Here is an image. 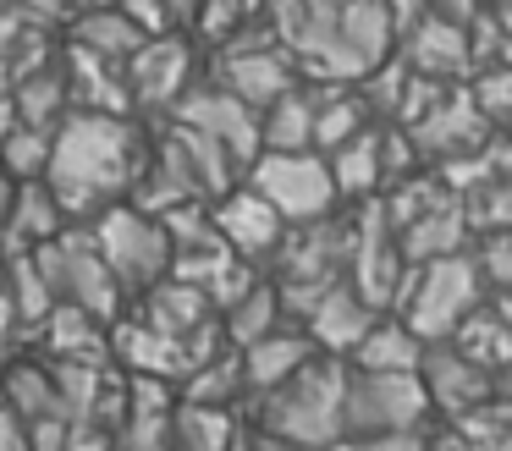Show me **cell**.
Masks as SVG:
<instances>
[{"mask_svg":"<svg viewBox=\"0 0 512 451\" xmlns=\"http://www.w3.org/2000/svg\"><path fill=\"white\" fill-rule=\"evenodd\" d=\"M419 380H424L430 407H441L446 418H463V413H474V407H485L490 396H496V374L468 363L452 341H430V347H424Z\"/></svg>","mask_w":512,"mask_h":451,"instance_id":"obj_17","label":"cell"},{"mask_svg":"<svg viewBox=\"0 0 512 451\" xmlns=\"http://www.w3.org/2000/svg\"><path fill=\"white\" fill-rule=\"evenodd\" d=\"M397 55L413 66L419 77L435 83H463L474 72V44H468V22H452L441 11H424L419 22L397 33Z\"/></svg>","mask_w":512,"mask_h":451,"instance_id":"obj_16","label":"cell"},{"mask_svg":"<svg viewBox=\"0 0 512 451\" xmlns=\"http://www.w3.org/2000/svg\"><path fill=\"white\" fill-rule=\"evenodd\" d=\"M375 314H380V308H369L347 281H336L331 292H325L320 303H314L309 314L298 319V325L309 330V341H314L320 352H331V358H347V352L364 341V330L375 325Z\"/></svg>","mask_w":512,"mask_h":451,"instance_id":"obj_20","label":"cell"},{"mask_svg":"<svg viewBox=\"0 0 512 451\" xmlns=\"http://www.w3.org/2000/svg\"><path fill=\"white\" fill-rule=\"evenodd\" d=\"M259 149H314V83L287 88L259 110Z\"/></svg>","mask_w":512,"mask_h":451,"instance_id":"obj_31","label":"cell"},{"mask_svg":"<svg viewBox=\"0 0 512 451\" xmlns=\"http://www.w3.org/2000/svg\"><path fill=\"white\" fill-rule=\"evenodd\" d=\"M490 132H496V127H490V121L479 116V105L468 99V88H463V83H446V88H441V99H435V105L424 110V116H413V121H408V138H413V149H419V160H424V165L479 149V143H485Z\"/></svg>","mask_w":512,"mask_h":451,"instance_id":"obj_14","label":"cell"},{"mask_svg":"<svg viewBox=\"0 0 512 451\" xmlns=\"http://www.w3.org/2000/svg\"><path fill=\"white\" fill-rule=\"evenodd\" d=\"M6 99H12V116L23 121V127L56 132L61 121L72 116V88H67V66H61V50L50 55L45 66H34V72L17 77V83L6 88Z\"/></svg>","mask_w":512,"mask_h":451,"instance_id":"obj_23","label":"cell"},{"mask_svg":"<svg viewBox=\"0 0 512 451\" xmlns=\"http://www.w3.org/2000/svg\"><path fill=\"white\" fill-rule=\"evenodd\" d=\"M474 264H479L490 292H512V226L474 237Z\"/></svg>","mask_w":512,"mask_h":451,"instance_id":"obj_40","label":"cell"},{"mask_svg":"<svg viewBox=\"0 0 512 451\" xmlns=\"http://www.w3.org/2000/svg\"><path fill=\"white\" fill-rule=\"evenodd\" d=\"M0 165H6L17 182H34V176H45V165H50V132L12 121V127L0 132Z\"/></svg>","mask_w":512,"mask_h":451,"instance_id":"obj_38","label":"cell"},{"mask_svg":"<svg viewBox=\"0 0 512 451\" xmlns=\"http://www.w3.org/2000/svg\"><path fill=\"white\" fill-rule=\"evenodd\" d=\"M193 83H199V44H193V33H155L127 61L133 110H171Z\"/></svg>","mask_w":512,"mask_h":451,"instance_id":"obj_12","label":"cell"},{"mask_svg":"<svg viewBox=\"0 0 512 451\" xmlns=\"http://www.w3.org/2000/svg\"><path fill=\"white\" fill-rule=\"evenodd\" d=\"M237 352H243V385H248V396H265V391H276L281 380H292V374H298L320 347L309 341V330L287 319V325H276L270 336L248 341V347H237Z\"/></svg>","mask_w":512,"mask_h":451,"instance_id":"obj_21","label":"cell"},{"mask_svg":"<svg viewBox=\"0 0 512 451\" xmlns=\"http://www.w3.org/2000/svg\"><path fill=\"white\" fill-rule=\"evenodd\" d=\"M89 6H116V0H72V11H89Z\"/></svg>","mask_w":512,"mask_h":451,"instance_id":"obj_51","label":"cell"},{"mask_svg":"<svg viewBox=\"0 0 512 451\" xmlns=\"http://www.w3.org/2000/svg\"><path fill=\"white\" fill-rule=\"evenodd\" d=\"M39 336H45L50 358H72V363H105V325L94 314H83L78 303H56L45 314V325H39Z\"/></svg>","mask_w":512,"mask_h":451,"instance_id":"obj_30","label":"cell"},{"mask_svg":"<svg viewBox=\"0 0 512 451\" xmlns=\"http://www.w3.org/2000/svg\"><path fill=\"white\" fill-rule=\"evenodd\" d=\"M243 182L276 209L287 226H309V220L331 215L342 198H336L331 165H325L320 149H259L248 160Z\"/></svg>","mask_w":512,"mask_h":451,"instance_id":"obj_8","label":"cell"},{"mask_svg":"<svg viewBox=\"0 0 512 451\" xmlns=\"http://www.w3.org/2000/svg\"><path fill=\"white\" fill-rule=\"evenodd\" d=\"M347 435H397V429H424L430 396L419 374H380L347 363V391H342Z\"/></svg>","mask_w":512,"mask_h":451,"instance_id":"obj_11","label":"cell"},{"mask_svg":"<svg viewBox=\"0 0 512 451\" xmlns=\"http://www.w3.org/2000/svg\"><path fill=\"white\" fill-rule=\"evenodd\" d=\"M457 451H479V446H468V440H463V435H457Z\"/></svg>","mask_w":512,"mask_h":451,"instance_id":"obj_53","label":"cell"},{"mask_svg":"<svg viewBox=\"0 0 512 451\" xmlns=\"http://www.w3.org/2000/svg\"><path fill=\"white\" fill-rule=\"evenodd\" d=\"M138 319L182 341V336H193L199 325H210V319H215V303L204 297V286L166 275V281H155V286L144 292V314H138Z\"/></svg>","mask_w":512,"mask_h":451,"instance_id":"obj_26","label":"cell"},{"mask_svg":"<svg viewBox=\"0 0 512 451\" xmlns=\"http://www.w3.org/2000/svg\"><path fill=\"white\" fill-rule=\"evenodd\" d=\"M17 11H23L28 22H45V28H56V22L72 17V0H12Z\"/></svg>","mask_w":512,"mask_h":451,"instance_id":"obj_42","label":"cell"},{"mask_svg":"<svg viewBox=\"0 0 512 451\" xmlns=\"http://www.w3.org/2000/svg\"><path fill=\"white\" fill-rule=\"evenodd\" d=\"M17 330V314H12V286H6V259H0V336Z\"/></svg>","mask_w":512,"mask_h":451,"instance_id":"obj_47","label":"cell"},{"mask_svg":"<svg viewBox=\"0 0 512 451\" xmlns=\"http://www.w3.org/2000/svg\"><path fill=\"white\" fill-rule=\"evenodd\" d=\"M430 11H441V17H452V22H474L479 11H485V0H424Z\"/></svg>","mask_w":512,"mask_h":451,"instance_id":"obj_45","label":"cell"},{"mask_svg":"<svg viewBox=\"0 0 512 451\" xmlns=\"http://www.w3.org/2000/svg\"><path fill=\"white\" fill-rule=\"evenodd\" d=\"M468 99L479 105V116L490 121V127H512V66H474L468 72Z\"/></svg>","mask_w":512,"mask_h":451,"instance_id":"obj_39","label":"cell"},{"mask_svg":"<svg viewBox=\"0 0 512 451\" xmlns=\"http://www.w3.org/2000/svg\"><path fill=\"white\" fill-rule=\"evenodd\" d=\"M149 165V138L133 116H105V110H72L50 132L45 182L61 198L72 220H94L100 209L122 204Z\"/></svg>","mask_w":512,"mask_h":451,"instance_id":"obj_1","label":"cell"},{"mask_svg":"<svg viewBox=\"0 0 512 451\" xmlns=\"http://www.w3.org/2000/svg\"><path fill=\"white\" fill-rule=\"evenodd\" d=\"M342 391H347V358L314 352L292 380L259 396V440L298 451H331L336 440H347Z\"/></svg>","mask_w":512,"mask_h":451,"instance_id":"obj_3","label":"cell"},{"mask_svg":"<svg viewBox=\"0 0 512 451\" xmlns=\"http://www.w3.org/2000/svg\"><path fill=\"white\" fill-rule=\"evenodd\" d=\"M116 6H122L127 17H133V28L149 33V39H155V33H182L177 22H171V6H166V0H116Z\"/></svg>","mask_w":512,"mask_h":451,"instance_id":"obj_41","label":"cell"},{"mask_svg":"<svg viewBox=\"0 0 512 451\" xmlns=\"http://www.w3.org/2000/svg\"><path fill=\"white\" fill-rule=\"evenodd\" d=\"M23 28H28V17L12 6V0H0V61L12 55V44L23 39Z\"/></svg>","mask_w":512,"mask_h":451,"instance_id":"obj_44","label":"cell"},{"mask_svg":"<svg viewBox=\"0 0 512 451\" xmlns=\"http://www.w3.org/2000/svg\"><path fill=\"white\" fill-rule=\"evenodd\" d=\"M39 270H45L50 292H56V303H78L83 314H94L100 325H116L122 319V286H116V275L105 270L100 248H94V231L89 220H72V226H61L50 242H39L34 248Z\"/></svg>","mask_w":512,"mask_h":451,"instance_id":"obj_5","label":"cell"},{"mask_svg":"<svg viewBox=\"0 0 512 451\" xmlns=\"http://www.w3.org/2000/svg\"><path fill=\"white\" fill-rule=\"evenodd\" d=\"M452 341L457 352H463L468 363H479V369H490V374H501L512 363V292H496V297H479L474 308H468V319L452 330Z\"/></svg>","mask_w":512,"mask_h":451,"instance_id":"obj_19","label":"cell"},{"mask_svg":"<svg viewBox=\"0 0 512 451\" xmlns=\"http://www.w3.org/2000/svg\"><path fill=\"white\" fill-rule=\"evenodd\" d=\"M485 275H479L474 253H446V259H430V264H413L408 275V292H402L397 314L419 330L424 341H446L457 325L468 319V308L485 297Z\"/></svg>","mask_w":512,"mask_h":451,"instance_id":"obj_7","label":"cell"},{"mask_svg":"<svg viewBox=\"0 0 512 451\" xmlns=\"http://www.w3.org/2000/svg\"><path fill=\"white\" fill-rule=\"evenodd\" d=\"M501 396H507V402H512V363H507V369H501Z\"/></svg>","mask_w":512,"mask_h":451,"instance_id":"obj_50","label":"cell"},{"mask_svg":"<svg viewBox=\"0 0 512 451\" xmlns=\"http://www.w3.org/2000/svg\"><path fill=\"white\" fill-rule=\"evenodd\" d=\"M408 275H413V264L402 259L397 231H391L380 198L353 204V259H347V286H353L369 308L397 314L402 292H408Z\"/></svg>","mask_w":512,"mask_h":451,"instance_id":"obj_10","label":"cell"},{"mask_svg":"<svg viewBox=\"0 0 512 451\" xmlns=\"http://www.w3.org/2000/svg\"><path fill=\"white\" fill-rule=\"evenodd\" d=\"M331 165V182H336V198L342 204H364V198H380L386 193V171H380V121L364 132H353L347 143H336L325 154Z\"/></svg>","mask_w":512,"mask_h":451,"instance_id":"obj_25","label":"cell"},{"mask_svg":"<svg viewBox=\"0 0 512 451\" xmlns=\"http://www.w3.org/2000/svg\"><path fill=\"white\" fill-rule=\"evenodd\" d=\"M89 231H94V248H100L105 270H111L116 286H122V297H144L155 281L171 275L166 226H160L155 215H144V209H133L127 198L111 204V209H100V215L89 220Z\"/></svg>","mask_w":512,"mask_h":451,"instance_id":"obj_6","label":"cell"},{"mask_svg":"<svg viewBox=\"0 0 512 451\" xmlns=\"http://www.w3.org/2000/svg\"><path fill=\"white\" fill-rule=\"evenodd\" d=\"M309 11H336V6H347V0H303Z\"/></svg>","mask_w":512,"mask_h":451,"instance_id":"obj_49","label":"cell"},{"mask_svg":"<svg viewBox=\"0 0 512 451\" xmlns=\"http://www.w3.org/2000/svg\"><path fill=\"white\" fill-rule=\"evenodd\" d=\"M259 451H298V446H270V440H259Z\"/></svg>","mask_w":512,"mask_h":451,"instance_id":"obj_52","label":"cell"},{"mask_svg":"<svg viewBox=\"0 0 512 451\" xmlns=\"http://www.w3.org/2000/svg\"><path fill=\"white\" fill-rule=\"evenodd\" d=\"M424 347H430V341H424L402 314H375V325H369L364 341L347 352V363H353V369H380V374H419Z\"/></svg>","mask_w":512,"mask_h":451,"instance_id":"obj_24","label":"cell"},{"mask_svg":"<svg viewBox=\"0 0 512 451\" xmlns=\"http://www.w3.org/2000/svg\"><path fill=\"white\" fill-rule=\"evenodd\" d=\"M6 259V286H12V314H17V330H39L45 314L56 308V292H50L45 270H39L34 248H12L0 253Z\"/></svg>","mask_w":512,"mask_h":451,"instance_id":"obj_34","label":"cell"},{"mask_svg":"<svg viewBox=\"0 0 512 451\" xmlns=\"http://www.w3.org/2000/svg\"><path fill=\"white\" fill-rule=\"evenodd\" d=\"M171 451H237V424L226 407H171Z\"/></svg>","mask_w":512,"mask_h":451,"instance_id":"obj_35","label":"cell"},{"mask_svg":"<svg viewBox=\"0 0 512 451\" xmlns=\"http://www.w3.org/2000/svg\"><path fill=\"white\" fill-rule=\"evenodd\" d=\"M397 50V22L386 0H347L336 11H309L287 39L303 83H358Z\"/></svg>","mask_w":512,"mask_h":451,"instance_id":"obj_2","label":"cell"},{"mask_svg":"<svg viewBox=\"0 0 512 451\" xmlns=\"http://www.w3.org/2000/svg\"><path fill=\"white\" fill-rule=\"evenodd\" d=\"M6 407H12L23 424L61 413V391H56V369L50 363H12L6 369Z\"/></svg>","mask_w":512,"mask_h":451,"instance_id":"obj_36","label":"cell"},{"mask_svg":"<svg viewBox=\"0 0 512 451\" xmlns=\"http://www.w3.org/2000/svg\"><path fill=\"white\" fill-rule=\"evenodd\" d=\"M391 231H397V248H402L408 264H430V259H446V253L468 248V220H463L457 193H435L419 215H408Z\"/></svg>","mask_w":512,"mask_h":451,"instance_id":"obj_18","label":"cell"},{"mask_svg":"<svg viewBox=\"0 0 512 451\" xmlns=\"http://www.w3.org/2000/svg\"><path fill=\"white\" fill-rule=\"evenodd\" d=\"M61 226H72V215L61 209V198L50 193L45 176H34V182H17L12 226H6V253H12V248H39V242H50Z\"/></svg>","mask_w":512,"mask_h":451,"instance_id":"obj_28","label":"cell"},{"mask_svg":"<svg viewBox=\"0 0 512 451\" xmlns=\"http://www.w3.org/2000/svg\"><path fill=\"white\" fill-rule=\"evenodd\" d=\"M166 116L182 121V127H199L204 138H215L237 165H243V171H248V160L259 154V110L243 105L232 88L210 83V77H199V83H193L188 94L166 110Z\"/></svg>","mask_w":512,"mask_h":451,"instance_id":"obj_13","label":"cell"},{"mask_svg":"<svg viewBox=\"0 0 512 451\" xmlns=\"http://www.w3.org/2000/svg\"><path fill=\"white\" fill-rule=\"evenodd\" d=\"M177 396H182V402H199V407H232L237 396H248V385H243V352L221 347L215 358L193 363V369L177 380Z\"/></svg>","mask_w":512,"mask_h":451,"instance_id":"obj_32","label":"cell"},{"mask_svg":"<svg viewBox=\"0 0 512 451\" xmlns=\"http://www.w3.org/2000/svg\"><path fill=\"white\" fill-rule=\"evenodd\" d=\"M61 66H67L72 110H105V116H133V94H127V66L89 55L78 44H61Z\"/></svg>","mask_w":512,"mask_h":451,"instance_id":"obj_22","label":"cell"},{"mask_svg":"<svg viewBox=\"0 0 512 451\" xmlns=\"http://www.w3.org/2000/svg\"><path fill=\"white\" fill-rule=\"evenodd\" d=\"M347 259H353V209L347 215H320L309 226H287L281 248L270 253V281L281 292V308L298 325L336 281H347Z\"/></svg>","mask_w":512,"mask_h":451,"instance_id":"obj_4","label":"cell"},{"mask_svg":"<svg viewBox=\"0 0 512 451\" xmlns=\"http://www.w3.org/2000/svg\"><path fill=\"white\" fill-rule=\"evenodd\" d=\"M72 28H67V44H78V50L89 55H105V61L127 66L133 61V50L149 39V33L133 28V17H127L122 6H89V11H72Z\"/></svg>","mask_w":512,"mask_h":451,"instance_id":"obj_27","label":"cell"},{"mask_svg":"<svg viewBox=\"0 0 512 451\" xmlns=\"http://www.w3.org/2000/svg\"><path fill=\"white\" fill-rule=\"evenodd\" d=\"M276 325H287V308H281L276 281H265V275H259V281L248 286L232 308H221V330H226V341H232V347H248V341L270 336Z\"/></svg>","mask_w":512,"mask_h":451,"instance_id":"obj_33","label":"cell"},{"mask_svg":"<svg viewBox=\"0 0 512 451\" xmlns=\"http://www.w3.org/2000/svg\"><path fill=\"white\" fill-rule=\"evenodd\" d=\"M457 204H463L468 237L512 226V176H485V182H474L468 193H457Z\"/></svg>","mask_w":512,"mask_h":451,"instance_id":"obj_37","label":"cell"},{"mask_svg":"<svg viewBox=\"0 0 512 451\" xmlns=\"http://www.w3.org/2000/svg\"><path fill=\"white\" fill-rule=\"evenodd\" d=\"M12 198H17V176L0 165V253H6V226H12Z\"/></svg>","mask_w":512,"mask_h":451,"instance_id":"obj_46","label":"cell"},{"mask_svg":"<svg viewBox=\"0 0 512 451\" xmlns=\"http://www.w3.org/2000/svg\"><path fill=\"white\" fill-rule=\"evenodd\" d=\"M0 451H34V440H28V424L12 413V407H0Z\"/></svg>","mask_w":512,"mask_h":451,"instance_id":"obj_43","label":"cell"},{"mask_svg":"<svg viewBox=\"0 0 512 451\" xmlns=\"http://www.w3.org/2000/svg\"><path fill=\"white\" fill-rule=\"evenodd\" d=\"M171 6V22H177L182 33H193V17H199V0H166Z\"/></svg>","mask_w":512,"mask_h":451,"instance_id":"obj_48","label":"cell"},{"mask_svg":"<svg viewBox=\"0 0 512 451\" xmlns=\"http://www.w3.org/2000/svg\"><path fill=\"white\" fill-rule=\"evenodd\" d=\"M210 220H215V231H221L226 248H232L237 259L259 264V270H265L270 253L281 248V237H287V220H281L248 182H237V187H226L221 198H210Z\"/></svg>","mask_w":512,"mask_h":451,"instance_id":"obj_15","label":"cell"},{"mask_svg":"<svg viewBox=\"0 0 512 451\" xmlns=\"http://www.w3.org/2000/svg\"><path fill=\"white\" fill-rule=\"evenodd\" d=\"M116 352L133 374H155V380H182V341L166 336V330L144 325V319H116Z\"/></svg>","mask_w":512,"mask_h":451,"instance_id":"obj_29","label":"cell"},{"mask_svg":"<svg viewBox=\"0 0 512 451\" xmlns=\"http://www.w3.org/2000/svg\"><path fill=\"white\" fill-rule=\"evenodd\" d=\"M204 77L221 88H232L243 105L265 110L270 99H281L287 88H298V66H292L287 44L276 39V33L265 28V22H248V28H237L232 39L210 44V66H204Z\"/></svg>","mask_w":512,"mask_h":451,"instance_id":"obj_9","label":"cell"}]
</instances>
